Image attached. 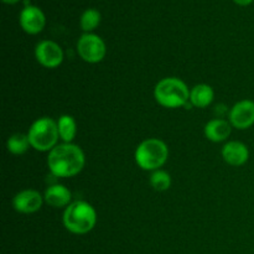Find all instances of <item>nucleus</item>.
<instances>
[{
  "label": "nucleus",
  "instance_id": "nucleus-16",
  "mask_svg": "<svg viewBox=\"0 0 254 254\" xmlns=\"http://www.w3.org/2000/svg\"><path fill=\"white\" fill-rule=\"evenodd\" d=\"M30 146H31V144H30L27 134L15 133L11 136H9L6 141L7 150L14 155H22L29 150Z\"/></svg>",
  "mask_w": 254,
  "mask_h": 254
},
{
  "label": "nucleus",
  "instance_id": "nucleus-5",
  "mask_svg": "<svg viewBox=\"0 0 254 254\" xmlns=\"http://www.w3.org/2000/svg\"><path fill=\"white\" fill-rule=\"evenodd\" d=\"M31 148L37 151H51L59 141V128L57 122L50 117L36 119L27 131Z\"/></svg>",
  "mask_w": 254,
  "mask_h": 254
},
{
  "label": "nucleus",
  "instance_id": "nucleus-2",
  "mask_svg": "<svg viewBox=\"0 0 254 254\" xmlns=\"http://www.w3.org/2000/svg\"><path fill=\"white\" fill-rule=\"evenodd\" d=\"M62 222L68 232L86 235L96 227L97 212L87 201H73L64 208Z\"/></svg>",
  "mask_w": 254,
  "mask_h": 254
},
{
  "label": "nucleus",
  "instance_id": "nucleus-3",
  "mask_svg": "<svg viewBox=\"0 0 254 254\" xmlns=\"http://www.w3.org/2000/svg\"><path fill=\"white\" fill-rule=\"evenodd\" d=\"M154 98L165 108H180L188 106V102L190 101V89L183 79L178 77H166L156 83Z\"/></svg>",
  "mask_w": 254,
  "mask_h": 254
},
{
  "label": "nucleus",
  "instance_id": "nucleus-1",
  "mask_svg": "<svg viewBox=\"0 0 254 254\" xmlns=\"http://www.w3.org/2000/svg\"><path fill=\"white\" fill-rule=\"evenodd\" d=\"M86 164L84 153L73 143H62L55 146L47 156V166L56 178H72L81 173Z\"/></svg>",
  "mask_w": 254,
  "mask_h": 254
},
{
  "label": "nucleus",
  "instance_id": "nucleus-8",
  "mask_svg": "<svg viewBox=\"0 0 254 254\" xmlns=\"http://www.w3.org/2000/svg\"><path fill=\"white\" fill-rule=\"evenodd\" d=\"M230 123L233 128L245 130L254 126V102L242 99L237 102L230 111Z\"/></svg>",
  "mask_w": 254,
  "mask_h": 254
},
{
  "label": "nucleus",
  "instance_id": "nucleus-17",
  "mask_svg": "<svg viewBox=\"0 0 254 254\" xmlns=\"http://www.w3.org/2000/svg\"><path fill=\"white\" fill-rule=\"evenodd\" d=\"M101 22V12L96 9L84 10L79 19V25L84 32H92Z\"/></svg>",
  "mask_w": 254,
  "mask_h": 254
},
{
  "label": "nucleus",
  "instance_id": "nucleus-15",
  "mask_svg": "<svg viewBox=\"0 0 254 254\" xmlns=\"http://www.w3.org/2000/svg\"><path fill=\"white\" fill-rule=\"evenodd\" d=\"M59 135L64 143H72L77 134V123L69 114H64L57 121Z\"/></svg>",
  "mask_w": 254,
  "mask_h": 254
},
{
  "label": "nucleus",
  "instance_id": "nucleus-11",
  "mask_svg": "<svg viewBox=\"0 0 254 254\" xmlns=\"http://www.w3.org/2000/svg\"><path fill=\"white\" fill-rule=\"evenodd\" d=\"M222 158L228 165L242 166L250 159V150L242 141L231 140L223 145Z\"/></svg>",
  "mask_w": 254,
  "mask_h": 254
},
{
  "label": "nucleus",
  "instance_id": "nucleus-20",
  "mask_svg": "<svg viewBox=\"0 0 254 254\" xmlns=\"http://www.w3.org/2000/svg\"><path fill=\"white\" fill-rule=\"evenodd\" d=\"M2 1H4L5 4H10V5H12V4H16V2H19L20 0H2Z\"/></svg>",
  "mask_w": 254,
  "mask_h": 254
},
{
  "label": "nucleus",
  "instance_id": "nucleus-12",
  "mask_svg": "<svg viewBox=\"0 0 254 254\" xmlns=\"http://www.w3.org/2000/svg\"><path fill=\"white\" fill-rule=\"evenodd\" d=\"M44 198L45 202L51 206V207H67L71 203L72 192L64 185L55 184V185H50L46 189L44 193Z\"/></svg>",
  "mask_w": 254,
  "mask_h": 254
},
{
  "label": "nucleus",
  "instance_id": "nucleus-6",
  "mask_svg": "<svg viewBox=\"0 0 254 254\" xmlns=\"http://www.w3.org/2000/svg\"><path fill=\"white\" fill-rule=\"evenodd\" d=\"M77 52L87 64H98L107 55L103 39L92 32H84L77 41Z\"/></svg>",
  "mask_w": 254,
  "mask_h": 254
},
{
  "label": "nucleus",
  "instance_id": "nucleus-13",
  "mask_svg": "<svg viewBox=\"0 0 254 254\" xmlns=\"http://www.w3.org/2000/svg\"><path fill=\"white\" fill-rule=\"evenodd\" d=\"M205 136L213 143H221L228 139L232 131V126L228 121L221 118L211 119L205 126Z\"/></svg>",
  "mask_w": 254,
  "mask_h": 254
},
{
  "label": "nucleus",
  "instance_id": "nucleus-19",
  "mask_svg": "<svg viewBox=\"0 0 254 254\" xmlns=\"http://www.w3.org/2000/svg\"><path fill=\"white\" fill-rule=\"evenodd\" d=\"M233 1H235L236 4L241 5V6H247V5L252 4L253 0H233Z\"/></svg>",
  "mask_w": 254,
  "mask_h": 254
},
{
  "label": "nucleus",
  "instance_id": "nucleus-4",
  "mask_svg": "<svg viewBox=\"0 0 254 254\" xmlns=\"http://www.w3.org/2000/svg\"><path fill=\"white\" fill-rule=\"evenodd\" d=\"M169 158V148L163 140L149 138L141 141L135 149L134 159L136 165L145 171L159 170Z\"/></svg>",
  "mask_w": 254,
  "mask_h": 254
},
{
  "label": "nucleus",
  "instance_id": "nucleus-18",
  "mask_svg": "<svg viewBox=\"0 0 254 254\" xmlns=\"http://www.w3.org/2000/svg\"><path fill=\"white\" fill-rule=\"evenodd\" d=\"M149 181H150L151 188H153L155 191H159V192H163V191L169 190L171 186L170 174L161 170V169L153 171Z\"/></svg>",
  "mask_w": 254,
  "mask_h": 254
},
{
  "label": "nucleus",
  "instance_id": "nucleus-10",
  "mask_svg": "<svg viewBox=\"0 0 254 254\" xmlns=\"http://www.w3.org/2000/svg\"><path fill=\"white\" fill-rule=\"evenodd\" d=\"M20 26L25 32L30 35H36L44 30L46 24V17L40 7L34 5H27L20 12Z\"/></svg>",
  "mask_w": 254,
  "mask_h": 254
},
{
  "label": "nucleus",
  "instance_id": "nucleus-14",
  "mask_svg": "<svg viewBox=\"0 0 254 254\" xmlns=\"http://www.w3.org/2000/svg\"><path fill=\"white\" fill-rule=\"evenodd\" d=\"M215 92L210 84L200 83L190 89V103L196 108H206L212 103Z\"/></svg>",
  "mask_w": 254,
  "mask_h": 254
},
{
  "label": "nucleus",
  "instance_id": "nucleus-9",
  "mask_svg": "<svg viewBox=\"0 0 254 254\" xmlns=\"http://www.w3.org/2000/svg\"><path fill=\"white\" fill-rule=\"evenodd\" d=\"M45 198L41 193L37 190H32V189H26L16 195L12 198V206H14L15 211L20 213H35L42 207Z\"/></svg>",
  "mask_w": 254,
  "mask_h": 254
},
{
  "label": "nucleus",
  "instance_id": "nucleus-7",
  "mask_svg": "<svg viewBox=\"0 0 254 254\" xmlns=\"http://www.w3.org/2000/svg\"><path fill=\"white\" fill-rule=\"evenodd\" d=\"M35 57L41 66L46 68H56L64 62V51L55 41L44 40L35 47Z\"/></svg>",
  "mask_w": 254,
  "mask_h": 254
}]
</instances>
